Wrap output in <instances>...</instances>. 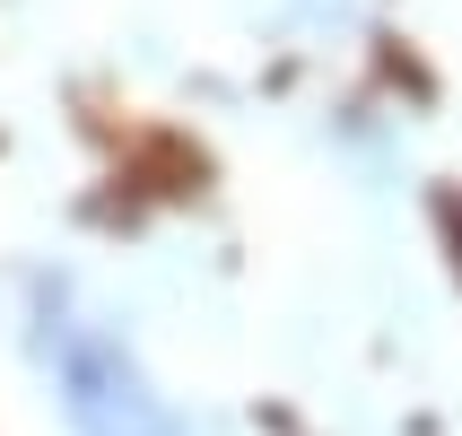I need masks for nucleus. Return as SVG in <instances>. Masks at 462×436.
<instances>
[{"label": "nucleus", "mask_w": 462, "mask_h": 436, "mask_svg": "<svg viewBox=\"0 0 462 436\" xmlns=\"http://www.w3.org/2000/svg\"><path fill=\"white\" fill-rule=\"evenodd\" d=\"M44 358L61 376V402H70L79 436H183V419L149 393V376L131 366V349L105 323L70 314L61 288H52V306H44Z\"/></svg>", "instance_id": "obj_1"}, {"label": "nucleus", "mask_w": 462, "mask_h": 436, "mask_svg": "<svg viewBox=\"0 0 462 436\" xmlns=\"http://www.w3.org/2000/svg\"><path fill=\"white\" fill-rule=\"evenodd\" d=\"M437 209H445V236H454V245H462V192H445Z\"/></svg>", "instance_id": "obj_2"}]
</instances>
